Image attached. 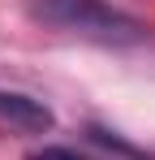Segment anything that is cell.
Segmentation results:
<instances>
[{"label":"cell","mask_w":155,"mask_h":160,"mask_svg":"<svg viewBox=\"0 0 155 160\" xmlns=\"http://www.w3.org/2000/svg\"><path fill=\"white\" fill-rule=\"evenodd\" d=\"M30 18L43 22L52 30H65L91 43H138L142 39V22H134L129 13H121L108 0H30Z\"/></svg>","instance_id":"6da1fadb"},{"label":"cell","mask_w":155,"mask_h":160,"mask_svg":"<svg viewBox=\"0 0 155 160\" xmlns=\"http://www.w3.org/2000/svg\"><path fill=\"white\" fill-rule=\"evenodd\" d=\"M0 126L9 130H22V134H43L56 126L52 108L26 91H0Z\"/></svg>","instance_id":"7a4b0ae2"},{"label":"cell","mask_w":155,"mask_h":160,"mask_svg":"<svg viewBox=\"0 0 155 160\" xmlns=\"http://www.w3.org/2000/svg\"><path fill=\"white\" fill-rule=\"evenodd\" d=\"M30 160H82L78 152H69V147H39Z\"/></svg>","instance_id":"3957f363"}]
</instances>
